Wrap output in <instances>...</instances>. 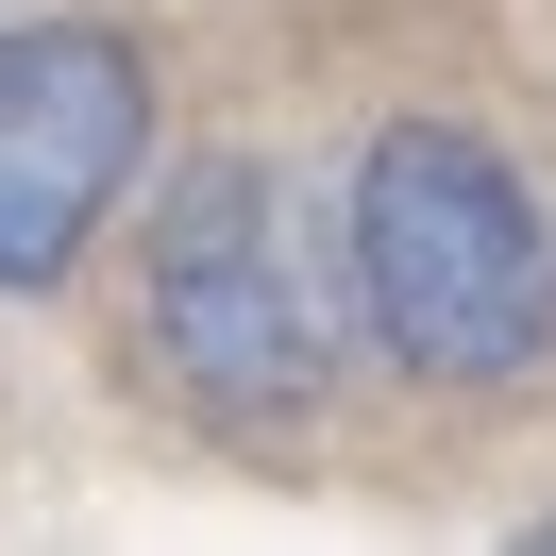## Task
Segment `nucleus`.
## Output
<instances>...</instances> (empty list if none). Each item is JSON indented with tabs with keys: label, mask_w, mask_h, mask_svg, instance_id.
Segmentation results:
<instances>
[{
	"label": "nucleus",
	"mask_w": 556,
	"mask_h": 556,
	"mask_svg": "<svg viewBox=\"0 0 556 556\" xmlns=\"http://www.w3.org/2000/svg\"><path fill=\"white\" fill-rule=\"evenodd\" d=\"M354 320L421 388H506L556 338V219L455 118H388L354 169Z\"/></svg>",
	"instance_id": "nucleus-1"
},
{
	"label": "nucleus",
	"mask_w": 556,
	"mask_h": 556,
	"mask_svg": "<svg viewBox=\"0 0 556 556\" xmlns=\"http://www.w3.org/2000/svg\"><path fill=\"white\" fill-rule=\"evenodd\" d=\"M152 371L219 421V439H287L338 388V304H320V253L287 219L270 169H203L152 237Z\"/></svg>",
	"instance_id": "nucleus-2"
},
{
	"label": "nucleus",
	"mask_w": 556,
	"mask_h": 556,
	"mask_svg": "<svg viewBox=\"0 0 556 556\" xmlns=\"http://www.w3.org/2000/svg\"><path fill=\"white\" fill-rule=\"evenodd\" d=\"M136 152H152V85H136L118 35H85V17L0 35V287L85 270V237L118 219Z\"/></svg>",
	"instance_id": "nucleus-3"
}]
</instances>
